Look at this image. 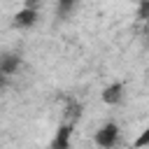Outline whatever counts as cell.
<instances>
[{
	"mask_svg": "<svg viewBox=\"0 0 149 149\" xmlns=\"http://www.w3.org/2000/svg\"><path fill=\"white\" fill-rule=\"evenodd\" d=\"M116 140H119V126H116L114 121H107V123L93 135V142H95L98 147H102V149H112V147L116 144Z\"/></svg>",
	"mask_w": 149,
	"mask_h": 149,
	"instance_id": "6da1fadb",
	"label": "cell"
},
{
	"mask_svg": "<svg viewBox=\"0 0 149 149\" xmlns=\"http://www.w3.org/2000/svg\"><path fill=\"white\" fill-rule=\"evenodd\" d=\"M35 21H37V9H28V7H23L21 12H16V16H14V26L16 28H28Z\"/></svg>",
	"mask_w": 149,
	"mask_h": 149,
	"instance_id": "7a4b0ae2",
	"label": "cell"
},
{
	"mask_svg": "<svg viewBox=\"0 0 149 149\" xmlns=\"http://www.w3.org/2000/svg\"><path fill=\"white\" fill-rule=\"evenodd\" d=\"M121 93H123V84L114 81V84H109V86L102 91V100H105L107 105H116V102L121 100Z\"/></svg>",
	"mask_w": 149,
	"mask_h": 149,
	"instance_id": "3957f363",
	"label": "cell"
},
{
	"mask_svg": "<svg viewBox=\"0 0 149 149\" xmlns=\"http://www.w3.org/2000/svg\"><path fill=\"white\" fill-rule=\"evenodd\" d=\"M70 133H72V126L70 123H63L54 137V149H68L70 147Z\"/></svg>",
	"mask_w": 149,
	"mask_h": 149,
	"instance_id": "277c9868",
	"label": "cell"
},
{
	"mask_svg": "<svg viewBox=\"0 0 149 149\" xmlns=\"http://www.w3.org/2000/svg\"><path fill=\"white\" fill-rule=\"evenodd\" d=\"M16 68H19V56H14V54L2 56V63H0V72L2 74H12Z\"/></svg>",
	"mask_w": 149,
	"mask_h": 149,
	"instance_id": "5b68a950",
	"label": "cell"
},
{
	"mask_svg": "<svg viewBox=\"0 0 149 149\" xmlns=\"http://www.w3.org/2000/svg\"><path fill=\"white\" fill-rule=\"evenodd\" d=\"M147 144H149V128H144V130H142V135L135 140V144H133V147H135V149H142V147H147Z\"/></svg>",
	"mask_w": 149,
	"mask_h": 149,
	"instance_id": "8992f818",
	"label": "cell"
},
{
	"mask_svg": "<svg viewBox=\"0 0 149 149\" xmlns=\"http://www.w3.org/2000/svg\"><path fill=\"white\" fill-rule=\"evenodd\" d=\"M140 19H149V0H142V5H140Z\"/></svg>",
	"mask_w": 149,
	"mask_h": 149,
	"instance_id": "52a82bcc",
	"label": "cell"
},
{
	"mask_svg": "<svg viewBox=\"0 0 149 149\" xmlns=\"http://www.w3.org/2000/svg\"><path fill=\"white\" fill-rule=\"evenodd\" d=\"M58 2H61V9H63V12H68L70 5H72V0H58Z\"/></svg>",
	"mask_w": 149,
	"mask_h": 149,
	"instance_id": "ba28073f",
	"label": "cell"
},
{
	"mask_svg": "<svg viewBox=\"0 0 149 149\" xmlns=\"http://www.w3.org/2000/svg\"><path fill=\"white\" fill-rule=\"evenodd\" d=\"M35 2H37V0H26V7H28V9H35Z\"/></svg>",
	"mask_w": 149,
	"mask_h": 149,
	"instance_id": "9c48e42d",
	"label": "cell"
},
{
	"mask_svg": "<svg viewBox=\"0 0 149 149\" xmlns=\"http://www.w3.org/2000/svg\"><path fill=\"white\" fill-rule=\"evenodd\" d=\"M147 42H149V35H147Z\"/></svg>",
	"mask_w": 149,
	"mask_h": 149,
	"instance_id": "30bf717a",
	"label": "cell"
}]
</instances>
